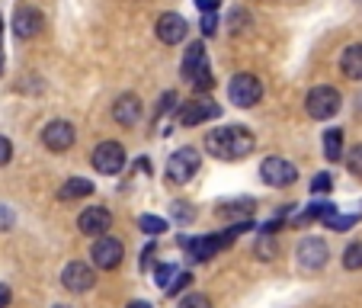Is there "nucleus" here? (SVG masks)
<instances>
[{
	"mask_svg": "<svg viewBox=\"0 0 362 308\" xmlns=\"http://www.w3.org/2000/svg\"><path fill=\"white\" fill-rule=\"evenodd\" d=\"M257 138L247 125H221L205 135V151L218 161H244L247 154H253Z\"/></svg>",
	"mask_w": 362,
	"mask_h": 308,
	"instance_id": "1",
	"label": "nucleus"
},
{
	"mask_svg": "<svg viewBox=\"0 0 362 308\" xmlns=\"http://www.w3.org/2000/svg\"><path fill=\"white\" fill-rule=\"evenodd\" d=\"M340 106H343L340 90L327 87V84H321V87H315V90H308V96H305L308 116L321 119V122H324V119H330V116H337V113H340Z\"/></svg>",
	"mask_w": 362,
	"mask_h": 308,
	"instance_id": "2",
	"label": "nucleus"
},
{
	"mask_svg": "<svg viewBox=\"0 0 362 308\" xmlns=\"http://www.w3.org/2000/svg\"><path fill=\"white\" fill-rule=\"evenodd\" d=\"M228 96H231L234 106H240V110H250V106H257L263 96V84L257 74H250V71H240V74L231 77V84H228Z\"/></svg>",
	"mask_w": 362,
	"mask_h": 308,
	"instance_id": "3",
	"label": "nucleus"
},
{
	"mask_svg": "<svg viewBox=\"0 0 362 308\" xmlns=\"http://www.w3.org/2000/svg\"><path fill=\"white\" fill-rule=\"evenodd\" d=\"M199 164H202V158H199L196 148L173 151L170 158H167V180H170V183H189V180L196 177Z\"/></svg>",
	"mask_w": 362,
	"mask_h": 308,
	"instance_id": "4",
	"label": "nucleus"
},
{
	"mask_svg": "<svg viewBox=\"0 0 362 308\" xmlns=\"http://www.w3.org/2000/svg\"><path fill=\"white\" fill-rule=\"evenodd\" d=\"M90 257H93V267L116 270L125 257V247H122V241L112 238V234H100V238L93 241V247H90Z\"/></svg>",
	"mask_w": 362,
	"mask_h": 308,
	"instance_id": "5",
	"label": "nucleus"
},
{
	"mask_svg": "<svg viewBox=\"0 0 362 308\" xmlns=\"http://www.w3.org/2000/svg\"><path fill=\"white\" fill-rule=\"evenodd\" d=\"M93 167L106 177H116L125 167V148L119 142H100L93 148Z\"/></svg>",
	"mask_w": 362,
	"mask_h": 308,
	"instance_id": "6",
	"label": "nucleus"
},
{
	"mask_svg": "<svg viewBox=\"0 0 362 308\" xmlns=\"http://www.w3.org/2000/svg\"><path fill=\"white\" fill-rule=\"evenodd\" d=\"M295 253H298V267L301 270H321V267H327L330 247H327L324 238H301Z\"/></svg>",
	"mask_w": 362,
	"mask_h": 308,
	"instance_id": "7",
	"label": "nucleus"
},
{
	"mask_svg": "<svg viewBox=\"0 0 362 308\" xmlns=\"http://www.w3.org/2000/svg\"><path fill=\"white\" fill-rule=\"evenodd\" d=\"M77 132L71 122H64V119H52V122L42 129V144H45L48 151H55V154H64V151L74 144Z\"/></svg>",
	"mask_w": 362,
	"mask_h": 308,
	"instance_id": "8",
	"label": "nucleus"
},
{
	"mask_svg": "<svg viewBox=\"0 0 362 308\" xmlns=\"http://www.w3.org/2000/svg\"><path fill=\"white\" fill-rule=\"evenodd\" d=\"M260 177L267 180L269 186H292L295 180H298V167L288 164L286 158H276V154H269V158L260 164Z\"/></svg>",
	"mask_w": 362,
	"mask_h": 308,
	"instance_id": "9",
	"label": "nucleus"
},
{
	"mask_svg": "<svg viewBox=\"0 0 362 308\" xmlns=\"http://www.w3.org/2000/svg\"><path fill=\"white\" fill-rule=\"evenodd\" d=\"M218 116H221V106L212 100H192L177 110L180 125H199V122H209V119H218Z\"/></svg>",
	"mask_w": 362,
	"mask_h": 308,
	"instance_id": "10",
	"label": "nucleus"
},
{
	"mask_svg": "<svg viewBox=\"0 0 362 308\" xmlns=\"http://www.w3.org/2000/svg\"><path fill=\"white\" fill-rule=\"evenodd\" d=\"M62 283H64V289H68V292L81 295V292H90V289H93L96 273H93V267H90V263L74 261V263H68V267H64Z\"/></svg>",
	"mask_w": 362,
	"mask_h": 308,
	"instance_id": "11",
	"label": "nucleus"
},
{
	"mask_svg": "<svg viewBox=\"0 0 362 308\" xmlns=\"http://www.w3.org/2000/svg\"><path fill=\"white\" fill-rule=\"evenodd\" d=\"M77 228H81V234L100 238V234H106L112 228V212H110V209H103V205H90V209H83V212H81Z\"/></svg>",
	"mask_w": 362,
	"mask_h": 308,
	"instance_id": "12",
	"label": "nucleus"
},
{
	"mask_svg": "<svg viewBox=\"0 0 362 308\" xmlns=\"http://www.w3.org/2000/svg\"><path fill=\"white\" fill-rule=\"evenodd\" d=\"M154 33H158V39L164 42V45H180V42L186 39V33H189V23L180 13H164L154 23Z\"/></svg>",
	"mask_w": 362,
	"mask_h": 308,
	"instance_id": "13",
	"label": "nucleus"
},
{
	"mask_svg": "<svg viewBox=\"0 0 362 308\" xmlns=\"http://www.w3.org/2000/svg\"><path fill=\"white\" fill-rule=\"evenodd\" d=\"M42 26H45V20H42V13L35 7H20L13 13V33L20 35V39H33V35H39Z\"/></svg>",
	"mask_w": 362,
	"mask_h": 308,
	"instance_id": "14",
	"label": "nucleus"
},
{
	"mask_svg": "<svg viewBox=\"0 0 362 308\" xmlns=\"http://www.w3.org/2000/svg\"><path fill=\"white\" fill-rule=\"evenodd\" d=\"M112 119H116L119 125H125V129H132V125L141 119V100H138L135 93H122L112 103Z\"/></svg>",
	"mask_w": 362,
	"mask_h": 308,
	"instance_id": "15",
	"label": "nucleus"
},
{
	"mask_svg": "<svg viewBox=\"0 0 362 308\" xmlns=\"http://www.w3.org/2000/svg\"><path fill=\"white\" fill-rule=\"evenodd\" d=\"M205 64H209V62H205V45H202V42H192V45L183 52V64H180V74H183L186 81H192V77H196L199 71L205 68Z\"/></svg>",
	"mask_w": 362,
	"mask_h": 308,
	"instance_id": "16",
	"label": "nucleus"
},
{
	"mask_svg": "<svg viewBox=\"0 0 362 308\" xmlns=\"http://www.w3.org/2000/svg\"><path fill=\"white\" fill-rule=\"evenodd\" d=\"M340 71H343V77H349V81H362V42L343 48Z\"/></svg>",
	"mask_w": 362,
	"mask_h": 308,
	"instance_id": "17",
	"label": "nucleus"
},
{
	"mask_svg": "<svg viewBox=\"0 0 362 308\" xmlns=\"http://www.w3.org/2000/svg\"><path fill=\"white\" fill-rule=\"evenodd\" d=\"M90 193H93V183H90L87 177H71L68 183L58 190V199L71 203V199H83V196H90Z\"/></svg>",
	"mask_w": 362,
	"mask_h": 308,
	"instance_id": "18",
	"label": "nucleus"
},
{
	"mask_svg": "<svg viewBox=\"0 0 362 308\" xmlns=\"http://www.w3.org/2000/svg\"><path fill=\"white\" fill-rule=\"evenodd\" d=\"M324 158L340 161L343 158V129H327L324 132Z\"/></svg>",
	"mask_w": 362,
	"mask_h": 308,
	"instance_id": "19",
	"label": "nucleus"
},
{
	"mask_svg": "<svg viewBox=\"0 0 362 308\" xmlns=\"http://www.w3.org/2000/svg\"><path fill=\"white\" fill-rule=\"evenodd\" d=\"M334 212H337V205H334V203H311L295 222H298V225H305V222H317V219L324 222L327 215H334Z\"/></svg>",
	"mask_w": 362,
	"mask_h": 308,
	"instance_id": "20",
	"label": "nucleus"
},
{
	"mask_svg": "<svg viewBox=\"0 0 362 308\" xmlns=\"http://www.w3.org/2000/svg\"><path fill=\"white\" fill-rule=\"evenodd\" d=\"M138 228H141L144 234H151V238H160V234L167 232V219H160V215H141Z\"/></svg>",
	"mask_w": 362,
	"mask_h": 308,
	"instance_id": "21",
	"label": "nucleus"
},
{
	"mask_svg": "<svg viewBox=\"0 0 362 308\" xmlns=\"http://www.w3.org/2000/svg\"><path fill=\"white\" fill-rule=\"evenodd\" d=\"M356 222H359V215H340V212H334V215H327V219H324V225H327L330 232H346V228H353Z\"/></svg>",
	"mask_w": 362,
	"mask_h": 308,
	"instance_id": "22",
	"label": "nucleus"
},
{
	"mask_svg": "<svg viewBox=\"0 0 362 308\" xmlns=\"http://www.w3.org/2000/svg\"><path fill=\"white\" fill-rule=\"evenodd\" d=\"M343 267L346 270H362V241H356V244H349L346 251H343Z\"/></svg>",
	"mask_w": 362,
	"mask_h": 308,
	"instance_id": "23",
	"label": "nucleus"
},
{
	"mask_svg": "<svg viewBox=\"0 0 362 308\" xmlns=\"http://www.w3.org/2000/svg\"><path fill=\"white\" fill-rule=\"evenodd\" d=\"M192 90H196V93H205V90H212L215 87V77H212V68H209V64H205L202 71H199L196 77H192Z\"/></svg>",
	"mask_w": 362,
	"mask_h": 308,
	"instance_id": "24",
	"label": "nucleus"
},
{
	"mask_svg": "<svg viewBox=\"0 0 362 308\" xmlns=\"http://www.w3.org/2000/svg\"><path fill=\"white\" fill-rule=\"evenodd\" d=\"M257 253H260V261H273V257H276L273 234H260V238H257Z\"/></svg>",
	"mask_w": 362,
	"mask_h": 308,
	"instance_id": "25",
	"label": "nucleus"
},
{
	"mask_svg": "<svg viewBox=\"0 0 362 308\" xmlns=\"http://www.w3.org/2000/svg\"><path fill=\"white\" fill-rule=\"evenodd\" d=\"M173 103H177V93H173V90H167L164 96H160V103H158V110H154V125L160 122V119L167 116V113L173 110Z\"/></svg>",
	"mask_w": 362,
	"mask_h": 308,
	"instance_id": "26",
	"label": "nucleus"
},
{
	"mask_svg": "<svg viewBox=\"0 0 362 308\" xmlns=\"http://www.w3.org/2000/svg\"><path fill=\"white\" fill-rule=\"evenodd\" d=\"M346 167H349V173H353V177H359V180H362V144L349 148V154H346Z\"/></svg>",
	"mask_w": 362,
	"mask_h": 308,
	"instance_id": "27",
	"label": "nucleus"
},
{
	"mask_svg": "<svg viewBox=\"0 0 362 308\" xmlns=\"http://www.w3.org/2000/svg\"><path fill=\"white\" fill-rule=\"evenodd\" d=\"M173 276H177V267H173V263H160L158 270H154V280H158V286H170L173 283Z\"/></svg>",
	"mask_w": 362,
	"mask_h": 308,
	"instance_id": "28",
	"label": "nucleus"
},
{
	"mask_svg": "<svg viewBox=\"0 0 362 308\" xmlns=\"http://www.w3.org/2000/svg\"><path fill=\"white\" fill-rule=\"evenodd\" d=\"M180 308H212V302H209V295L192 292V295H183V299H180Z\"/></svg>",
	"mask_w": 362,
	"mask_h": 308,
	"instance_id": "29",
	"label": "nucleus"
},
{
	"mask_svg": "<svg viewBox=\"0 0 362 308\" xmlns=\"http://www.w3.org/2000/svg\"><path fill=\"white\" fill-rule=\"evenodd\" d=\"M192 283V273H183V270H177V276H173V283L167 286V295H180L186 286Z\"/></svg>",
	"mask_w": 362,
	"mask_h": 308,
	"instance_id": "30",
	"label": "nucleus"
},
{
	"mask_svg": "<svg viewBox=\"0 0 362 308\" xmlns=\"http://www.w3.org/2000/svg\"><path fill=\"white\" fill-rule=\"evenodd\" d=\"M334 190V177L330 173H315L311 177V193H330Z\"/></svg>",
	"mask_w": 362,
	"mask_h": 308,
	"instance_id": "31",
	"label": "nucleus"
},
{
	"mask_svg": "<svg viewBox=\"0 0 362 308\" xmlns=\"http://www.w3.org/2000/svg\"><path fill=\"white\" fill-rule=\"evenodd\" d=\"M16 225V215H13V209L10 205H4L0 203V232H10V228Z\"/></svg>",
	"mask_w": 362,
	"mask_h": 308,
	"instance_id": "32",
	"label": "nucleus"
},
{
	"mask_svg": "<svg viewBox=\"0 0 362 308\" xmlns=\"http://www.w3.org/2000/svg\"><path fill=\"white\" fill-rule=\"evenodd\" d=\"M173 219L177 222H192L196 219V212L189 209V203H173Z\"/></svg>",
	"mask_w": 362,
	"mask_h": 308,
	"instance_id": "33",
	"label": "nucleus"
},
{
	"mask_svg": "<svg viewBox=\"0 0 362 308\" xmlns=\"http://www.w3.org/2000/svg\"><path fill=\"white\" fill-rule=\"evenodd\" d=\"M10 158H13V142H10V138H4V135H0V167H4V164H10Z\"/></svg>",
	"mask_w": 362,
	"mask_h": 308,
	"instance_id": "34",
	"label": "nucleus"
},
{
	"mask_svg": "<svg viewBox=\"0 0 362 308\" xmlns=\"http://www.w3.org/2000/svg\"><path fill=\"white\" fill-rule=\"evenodd\" d=\"M215 29H218V16H215V13H205L202 16V33L205 35H215Z\"/></svg>",
	"mask_w": 362,
	"mask_h": 308,
	"instance_id": "35",
	"label": "nucleus"
},
{
	"mask_svg": "<svg viewBox=\"0 0 362 308\" xmlns=\"http://www.w3.org/2000/svg\"><path fill=\"white\" fill-rule=\"evenodd\" d=\"M196 7L202 10V13H215V10H218V0H196Z\"/></svg>",
	"mask_w": 362,
	"mask_h": 308,
	"instance_id": "36",
	"label": "nucleus"
},
{
	"mask_svg": "<svg viewBox=\"0 0 362 308\" xmlns=\"http://www.w3.org/2000/svg\"><path fill=\"white\" fill-rule=\"evenodd\" d=\"M7 302H10V289H7V286H4V283H0V308L7 305Z\"/></svg>",
	"mask_w": 362,
	"mask_h": 308,
	"instance_id": "37",
	"label": "nucleus"
},
{
	"mask_svg": "<svg viewBox=\"0 0 362 308\" xmlns=\"http://www.w3.org/2000/svg\"><path fill=\"white\" fill-rule=\"evenodd\" d=\"M125 308H151V302H141V299H138V302H129Z\"/></svg>",
	"mask_w": 362,
	"mask_h": 308,
	"instance_id": "38",
	"label": "nucleus"
},
{
	"mask_svg": "<svg viewBox=\"0 0 362 308\" xmlns=\"http://www.w3.org/2000/svg\"><path fill=\"white\" fill-rule=\"evenodd\" d=\"M0 33H4V16H0ZM0 71H4V62H0Z\"/></svg>",
	"mask_w": 362,
	"mask_h": 308,
	"instance_id": "39",
	"label": "nucleus"
},
{
	"mask_svg": "<svg viewBox=\"0 0 362 308\" xmlns=\"http://www.w3.org/2000/svg\"><path fill=\"white\" fill-rule=\"evenodd\" d=\"M52 308H68V305H52Z\"/></svg>",
	"mask_w": 362,
	"mask_h": 308,
	"instance_id": "40",
	"label": "nucleus"
}]
</instances>
